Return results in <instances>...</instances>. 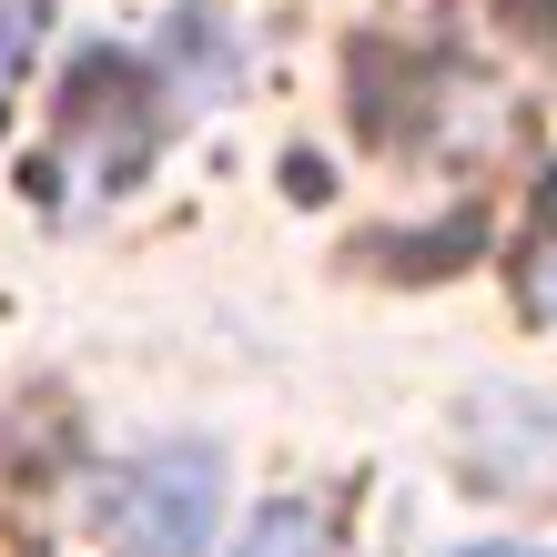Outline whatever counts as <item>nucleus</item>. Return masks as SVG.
I'll return each mask as SVG.
<instances>
[{
  "label": "nucleus",
  "instance_id": "obj_1",
  "mask_svg": "<svg viewBox=\"0 0 557 557\" xmlns=\"http://www.w3.org/2000/svg\"><path fill=\"white\" fill-rule=\"evenodd\" d=\"M213 517H223V456L213 446H152L143 467L122 476L112 528H122L133 557H203Z\"/></svg>",
  "mask_w": 557,
  "mask_h": 557
},
{
  "label": "nucleus",
  "instance_id": "obj_2",
  "mask_svg": "<svg viewBox=\"0 0 557 557\" xmlns=\"http://www.w3.org/2000/svg\"><path fill=\"white\" fill-rule=\"evenodd\" d=\"M234 557H324V528H314L305 507H264V517L244 528V547H234Z\"/></svg>",
  "mask_w": 557,
  "mask_h": 557
},
{
  "label": "nucleus",
  "instance_id": "obj_3",
  "mask_svg": "<svg viewBox=\"0 0 557 557\" xmlns=\"http://www.w3.org/2000/svg\"><path fill=\"white\" fill-rule=\"evenodd\" d=\"M21 30H30V11H21V0H0V82H11V61H21Z\"/></svg>",
  "mask_w": 557,
  "mask_h": 557
},
{
  "label": "nucleus",
  "instance_id": "obj_4",
  "mask_svg": "<svg viewBox=\"0 0 557 557\" xmlns=\"http://www.w3.org/2000/svg\"><path fill=\"white\" fill-rule=\"evenodd\" d=\"M467 557H557V547H467Z\"/></svg>",
  "mask_w": 557,
  "mask_h": 557
},
{
  "label": "nucleus",
  "instance_id": "obj_5",
  "mask_svg": "<svg viewBox=\"0 0 557 557\" xmlns=\"http://www.w3.org/2000/svg\"><path fill=\"white\" fill-rule=\"evenodd\" d=\"M537 294H547V305H557V264H547V274H537Z\"/></svg>",
  "mask_w": 557,
  "mask_h": 557
}]
</instances>
